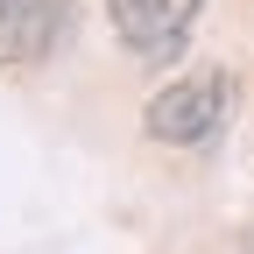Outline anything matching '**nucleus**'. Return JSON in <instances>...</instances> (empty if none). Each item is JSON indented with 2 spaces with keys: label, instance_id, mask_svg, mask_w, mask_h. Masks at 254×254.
<instances>
[{
  "label": "nucleus",
  "instance_id": "f257e3e1",
  "mask_svg": "<svg viewBox=\"0 0 254 254\" xmlns=\"http://www.w3.org/2000/svg\"><path fill=\"white\" fill-rule=\"evenodd\" d=\"M226 120H233V78L219 64H198V71H184V78L148 92L141 134L163 141V148H205V141H219Z\"/></svg>",
  "mask_w": 254,
  "mask_h": 254
},
{
  "label": "nucleus",
  "instance_id": "f03ea898",
  "mask_svg": "<svg viewBox=\"0 0 254 254\" xmlns=\"http://www.w3.org/2000/svg\"><path fill=\"white\" fill-rule=\"evenodd\" d=\"M198 14H205V0H106V21H113L120 50L134 57V64H170V57H184Z\"/></svg>",
  "mask_w": 254,
  "mask_h": 254
},
{
  "label": "nucleus",
  "instance_id": "20e7f679",
  "mask_svg": "<svg viewBox=\"0 0 254 254\" xmlns=\"http://www.w3.org/2000/svg\"><path fill=\"white\" fill-rule=\"evenodd\" d=\"M240 247H247V254H254V226H247V233H240Z\"/></svg>",
  "mask_w": 254,
  "mask_h": 254
},
{
  "label": "nucleus",
  "instance_id": "7ed1b4c3",
  "mask_svg": "<svg viewBox=\"0 0 254 254\" xmlns=\"http://www.w3.org/2000/svg\"><path fill=\"white\" fill-rule=\"evenodd\" d=\"M64 28H71V0H0V71H28L43 64Z\"/></svg>",
  "mask_w": 254,
  "mask_h": 254
}]
</instances>
